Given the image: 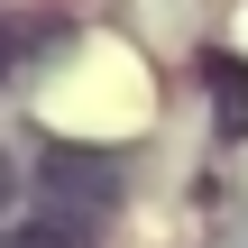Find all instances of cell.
Returning a JSON list of instances; mask_svg holds the SVG:
<instances>
[{
  "label": "cell",
  "instance_id": "4",
  "mask_svg": "<svg viewBox=\"0 0 248 248\" xmlns=\"http://www.w3.org/2000/svg\"><path fill=\"white\" fill-rule=\"evenodd\" d=\"M18 184H28V175H18V156H9V147H0V212H9V202H18Z\"/></svg>",
  "mask_w": 248,
  "mask_h": 248
},
{
  "label": "cell",
  "instance_id": "2",
  "mask_svg": "<svg viewBox=\"0 0 248 248\" xmlns=\"http://www.w3.org/2000/svg\"><path fill=\"white\" fill-rule=\"evenodd\" d=\"M202 83H212V110H221V138H248V64L239 55H202Z\"/></svg>",
  "mask_w": 248,
  "mask_h": 248
},
{
  "label": "cell",
  "instance_id": "3",
  "mask_svg": "<svg viewBox=\"0 0 248 248\" xmlns=\"http://www.w3.org/2000/svg\"><path fill=\"white\" fill-rule=\"evenodd\" d=\"M0 248H92V221H83V212H46V221L0 230Z\"/></svg>",
  "mask_w": 248,
  "mask_h": 248
},
{
  "label": "cell",
  "instance_id": "1",
  "mask_svg": "<svg viewBox=\"0 0 248 248\" xmlns=\"http://www.w3.org/2000/svg\"><path fill=\"white\" fill-rule=\"evenodd\" d=\"M37 184H46V193H64L55 212L101 221V212L120 202V156H101V147H64V138H55V147L37 156Z\"/></svg>",
  "mask_w": 248,
  "mask_h": 248
},
{
  "label": "cell",
  "instance_id": "5",
  "mask_svg": "<svg viewBox=\"0 0 248 248\" xmlns=\"http://www.w3.org/2000/svg\"><path fill=\"white\" fill-rule=\"evenodd\" d=\"M18 46H28V37H18V18H0V83H9V64H18Z\"/></svg>",
  "mask_w": 248,
  "mask_h": 248
}]
</instances>
